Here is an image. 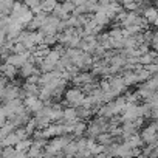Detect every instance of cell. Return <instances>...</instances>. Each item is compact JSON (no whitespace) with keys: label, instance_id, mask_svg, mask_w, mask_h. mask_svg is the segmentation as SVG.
I'll use <instances>...</instances> for the list:
<instances>
[{"label":"cell","instance_id":"cell-1","mask_svg":"<svg viewBox=\"0 0 158 158\" xmlns=\"http://www.w3.org/2000/svg\"><path fill=\"white\" fill-rule=\"evenodd\" d=\"M14 6V0H0V14H11Z\"/></svg>","mask_w":158,"mask_h":158},{"label":"cell","instance_id":"cell-2","mask_svg":"<svg viewBox=\"0 0 158 158\" xmlns=\"http://www.w3.org/2000/svg\"><path fill=\"white\" fill-rule=\"evenodd\" d=\"M0 158H2V155H0Z\"/></svg>","mask_w":158,"mask_h":158}]
</instances>
